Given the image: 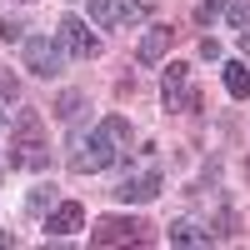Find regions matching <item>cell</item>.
I'll use <instances>...</instances> for the list:
<instances>
[{"instance_id":"1","label":"cell","mask_w":250,"mask_h":250,"mask_svg":"<svg viewBox=\"0 0 250 250\" xmlns=\"http://www.w3.org/2000/svg\"><path fill=\"white\" fill-rule=\"evenodd\" d=\"M130 150V120L125 115H105L90 135L75 140V155H70V170L75 175H100Z\"/></svg>"},{"instance_id":"2","label":"cell","mask_w":250,"mask_h":250,"mask_svg":"<svg viewBox=\"0 0 250 250\" xmlns=\"http://www.w3.org/2000/svg\"><path fill=\"white\" fill-rule=\"evenodd\" d=\"M50 155V145H45V120H40V110H20L15 125H10V170H40Z\"/></svg>"},{"instance_id":"3","label":"cell","mask_w":250,"mask_h":250,"mask_svg":"<svg viewBox=\"0 0 250 250\" xmlns=\"http://www.w3.org/2000/svg\"><path fill=\"white\" fill-rule=\"evenodd\" d=\"M20 55H25V70L40 75V80L60 75V65H65V50H60V40H50V35H25L20 40Z\"/></svg>"},{"instance_id":"4","label":"cell","mask_w":250,"mask_h":250,"mask_svg":"<svg viewBox=\"0 0 250 250\" xmlns=\"http://www.w3.org/2000/svg\"><path fill=\"white\" fill-rule=\"evenodd\" d=\"M150 225H140V220H125V215H105V220H95L90 225V245H145L150 235Z\"/></svg>"},{"instance_id":"5","label":"cell","mask_w":250,"mask_h":250,"mask_svg":"<svg viewBox=\"0 0 250 250\" xmlns=\"http://www.w3.org/2000/svg\"><path fill=\"white\" fill-rule=\"evenodd\" d=\"M160 95H165V105H170V110H200V95L190 90V65H185V60H170V65H165Z\"/></svg>"},{"instance_id":"6","label":"cell","mask_w":250,"mask_h":250,"mask_svg":"<svg viewBox=\"0 0 250 250\" xmlns=\"http://www.w3.org/2000/svg\"><path fill=\"white\" fill-rule=\"evenodd\" d=\"M55 40H60V50H65L70 60H90V55L100 50V40L90 35V25H85L80 15H65V20H60V25H55Z\"/></svg>"},{"instance_id":"7","label":"cell","mask_w":250,"mask_h":250,"mask_svg":"<svg viewBox=\"0 0 250 250\" xmlns=\"http://www.w3.org/2000/svg\"><path fill=\"white\" fill-rule=\"evenodd\" d=\"M150 15L145 0H90V20L95 25H140Z\"/></svg>"},{"instance_id":"8","label":"cell","mask_w":250,"mask_h":250,"mask_svg":"<svg viewBox=\"0 0 250 250\" xmlns=\"http://www.w3.org/2000/svg\"><path fill=\"white\" fill-rule=\"evenodd\" d=\"M115 195L130 205V200H155L160 195V170L150 165V170H140V175H125L120 185H115Z\"/></svg>"},{"instance_id":"9","label":"cell","mask_w":250,"mask_h":250,"mask_svg":"<svg viewBox=\"0 0 250 250\" xmlns=\"http://www.w3.org/2000/svg\"><path fill=\"white\" fill-rule=\"evenodd\" d=\"M80 225H85V210H80L75 200H65V205H55V210L45 215V230H50V235H75Z\"/></svg>"},{"instance_id":"10","label":"cell","mask_w":250,"mask_h":250,"mask_svg":"<svg viewBox=\"0 0 250 250\" xmlns=\"http://www.w3.org/2000/svg\"><path fill=\"white\" fill-rule=\"evenodd\" d=\"M170 25H155V30H145V40H140V45H135V60H140V65H155V60L165 55V50H170Z\"/></svg>"},{"instance_id":"11","label":"cell","mask_w":250,"mask_h":250,"mask_svg":"<svg viewBox=\"0 0 250 250\" xmlns=\"http://www.w3.org/2000/svg\"><path fill=\"white\" fill-rule=\"evenodd\" d=\"M225 90H230L235 100L250 95V65H245V60H225Z\"/></svg>"},{"instance_id":"12","label":"cell","mask_w":250,"mask_h":250,"mask_svg":"<svg viewBox=\"0 0 250 250\" xmlns=\"http://www.w3.org/2000/svg\"><path fill=\"white\" fill-rule=\"evenodd\" d=\"M170 245H210V230H200L195 220H175L170 225Z\"/></svg>"},{"instance_id":"13","label":"cell","mask_w":250,"mask_h":250,"mask_svg":"<svg viewBox=\"0 0 250 250\" xmlns=\"http://www.w3.org/2000/svg\"><path fill=\"white\" fill-rule=\"evenodd\" d=\"M80 105H85V100H80L75 90H65V95H60V105H55V115H60V120H65V125H70V120L80 115Z\"/></svg>"},{"instance_id":"14","label":"cell","mask_w":250,"mask_h":250,"mask_svg":"<svg viewBox=\"0 0 250 250\" xmlns=\"http://www.w3.org/2000/svg\"><path fill=\"white\" fill-rule=\"evenodd\" d=\"M220 10H225V0H200V5H195V20H200V25H210Z\"/></svg>"},{"instance_id":"15","label":"cell","mask_w":250,"mask_h":250,"mask_svg":"<svg viewBox=\"0 0 250 250\" xmlns=\"http://www.w3.org/2000/svg\"><path fill=\"white\" fill-rule=\"evenodd\" d=\"M0 40L15 45V40H25V25H15V20H0Z\"/></svg>"},{"instance_id":"16","label":"cell","mask_w":250,"mask_h":250,"mask_svg":"<svg viewBox=\"0 0 250 250\" xmlns=\"http://www.w3.org/2000/svg\"><path fill=\"white\" fill-rule=\"evenodd\" d=\"M200 55H205V60H220V40L205 35V40H200Z\"/></svg>"},{"instance_id":"17","label":"cell","mask_w":250,"mask_h":250,"mask_svg":"<svg viewBox=\"0 0 250 250\" xmlns=\"http://www.w3.org/2000/svg\"><path fill=\"white\" fill-rule=\"evenodd\" d=\"M15 95H20V90H15V80H10V75H0V100H15Z\"/></svg>"},{"instance_id":"18","label":"cell","mask_w":250,"mask_h":250,"mask_svg":"<svg viewBox=\"0 0 250 250\" xmlns=\"http://www.w3.org/2000/svg\"><path fill=\"white\" fill-rule=\"evenodd\" d=\"M245 20H250V10H245V5H230V25H235V30L245 25Z\"/></svg>"},{"instance_id":"19","label":"cell","mask_w":250,"mask_h":250,"mask_svg":"<svg viewBox=\"0 0 250 250\" xmlns=\"http://www.w3.org/2000/svg\"><path fill=\"white\" fill-rule=\"evenodd\" d=\"M240 50L250 55V20H245V25H240Z\"/></svg>"},{"instance_id":"20","label":"cell","mask_w":250,"mask_h":250,"mask_svg":"<svg viewBox=\"0 0 250 250\" xmlns=\"http://www.w3.org/2000/svg\"><path fill=\"white\" fill-rule=\"evenodd\" d=\"M0 245H15V235H10V230H0Z\"/></svg>"},{"instance_id":"21","label":"cell","mask_w":250,"mask_h":250,"mask_svg":"<svg viewBox=\"0 0 250 250\" xmlns=\"http://www.w3.org/2000/svg\"><path fill=\"white\" fill-rule=\"evenodd\" d=\"M0 130H5V110H0Z\"/></svg>"},{"instance_id":"22","label":"cell","mask_w":250,"mask_h":250,"mask_svg":"<svg viewBox=\"0 0 250 250\" xmlns=\"http://www.w3.org/2000/svg\"><path fill=\"white\" fill-rule=\"evenodd\" d=\"M0 165H5V150H0Z\"/></svg>"},{"instance_id":"23","label":"cell","mask_w":250,"mask_h":250,"mask_svg":"<svg viewBox=\"0 0 250 250\" xmlns=\"http://www.w3.org/2000/svg\"><path fill=\"white\" fill-rule=\"evenodd\" d=\"M245 175H250V165H245Z\"/></svg>"}]
</instances>
